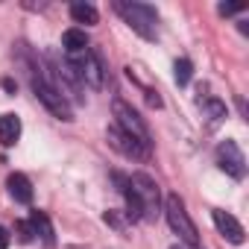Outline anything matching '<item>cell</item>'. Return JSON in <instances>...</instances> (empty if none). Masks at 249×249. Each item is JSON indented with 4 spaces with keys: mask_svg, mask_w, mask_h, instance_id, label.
I'll list each match as a JSON object with an SVG mask.
<instances>
[{
    "mask_svg": "<svg viewBox=\"0 0 249 249\" xmlns=\"http://www.w3.org/2000/svg\"><path fill=\"white\" fill-rule=\"evenodd\" d=\"M27 76H30V88H33V94L47 106V111H53L59 120H65V123H71L73 120V108H71V103L50 85V79H47V73L38 68V62L33 59V62H27Z\"/></svg>",
    "mask_w": 249,
    "mask_h": 249,
    "instance_id": "6da1fadb",
    "label": "cell"
},
{
    "mask_svg": "<svg viewBox=\"0 0 249 249\" xmlns=\"http://www.w3.org/2000/svg\"><path fill=\"white\" fill-rule=\"evenodd\" d=\"M114 9L141 38H147V41L159 38V12L150 3H123V0H117Z\"/></svg>",
    "mask_w": 249,
    "mask_h": 249,
    "instance_id": "7a4b0ae2",
    "label": "cell"
},
{
    "mask_svg": "<svg viewBox=\"0 0 249 249\" xmlns=\"http://www.w3.org/2000/svg\"><path fill=\"white\" fill-rule=\"evenodd\" d=\"M114 120H117V129L120 132H126L138 147H144L147 153H150V147H153V135H150V129H147V123L138 117V111L129 106V103H123V100H114Z\"/></svg>",
    "mask_w": 249,
    "mask_h": 249,
    "instance_id": "3957f363",
    "label": "cell"
},
{
    "mask_svg": "<svg viewBox=\"0 0 249 249\" xmlns=\"http://www.w3.org/2000/svg\"><path fill=\"white\" fill-rule=\"evenodd\" d=\"M164 214H167V223H170V229L188 243V246H196L199 243V234H196V226L191 223V217H188V211H185V202L179 199V194H167V199H164Z\"/></svg>",
    "mask_w": 249,
    "mask_h": 249,
    "instance_id": "277c9868",
    "label": "cell"
},
{
    "mask_svg": "<svg viewBox=\"0 0 249 249\" xmlns=\"http://www.w3.org/2000/svg\"><path fill=\"white\" fill-rule=\"evenodd\" d=\"M129 188L141 202V220H156L161 214V202H159V185L147 176V173H132L129 176Z\"/></svg>",
    "mask_w": 249,
    "mask_h": 249,
    "instance_id": "5b68a950",
    "label": "cell"
},
{
    "mask_svg": "<svg viewBox=\"0 0 249 249\" xmlns=\"http://www.w3.org/2000/svg\"><path fill=\"white\" fill-rule=\"evenodd\" d=\"M71 65H73L82 85L88 82L91 88H103V73L106 71H103V59H100L97 50H85V59H71Z\"/></svg>",
    "mask_w": 249,
    "mask_h": 249,
    "instance_id": "8992f818",
    "label": "cell"
},
{
    "mask_svg": "<svg viewBox=\"0 0 249 249\" xmlns=\"http://www.w3.org/2000/svg\"><path fill=\"white\" fill-rule=\"evenodd\" d=\"M217 164L231 179H243L246 176V159H243V153H240V147L234 141H223L217 147Z\"/></svg>",
    "mask_w": 249,
    "mask_h": 249,
    "instance_id": "52a82bcc",
    "label": "cell"
},
{
    "mask_svg": "<svg viewBox=\"0 0 249 249\" xmlns=\"http://www.w3.org/2000/svg\"><path fill=\"white\" fill-rule=\"evenodd\" d=\"M108 144H111L117 153H123L126 159H138V161H144V159L150 156L144 147H138V144H135V141H132L126 132H120L117 126H111V129H108Z\"/></svg>",
    "mask_w": 249,
    "mask_h": 249,
    "instance_id": "ba28073f",
    "label": "cell"
},
{
    "mask_svg": "<svg viewBox=\"0 0 249 249\" xmlns=\"http://www.w3.org/2000/svg\"><path fill=\"white\" fill-rule=\"evenodd\" d=\"M211 220H214V226H217V231L229 240V243H243L246 240V231H243V226L231 217V214H226V211H211Z\"/></svg>",
    "mask_w": 249,
    "mask_h": 249,
    "instance_id": "9c48e42d",
    "label": "cell"
},
{
    "mask_svg": "<svg viewBox=\"0 0 249 249\" xmlns=\"http://www.w3.org/2000/svg\"><path fill=\"white\" fill-rule=\"evenodd\" d=\"M30 226H33V234H38L47 246H56V231H53V223H50V217L44 214V211H30V220H27Z\"/></svg>",
    "mask_w": 249,
    "mask_h": 249,
    "instance_id": "30bf717a",
    "label": "cell"
},
{
    "mask_svg": "<svg viewBox=\"0 0 249 249\" xmlns=\"http://www.w3.org/2000/svg\"><path fill=\"white\" fill-rule=\"evenodd\" d=\"M6 185H9V194H12L15 202H24V205L33 202V185H30V179L24 173H12L6 179Z\"/></svg>",
    "mask_w": 249,
    "mask_h": 249,
    "instance_id": "8fae6325",
    "label": "cell"
},
{
    "mask_svg": "<svg viewBox=\"0 0 249 249\" xmlns=\"http://www.w3.org/2000/svg\"><path fill=\"white\" fill-rule=\"evenodd\" d=\"M21 138V120L15 114H0V144L15 147Z\"/></svg>",
    "mask_w": 249,
    "mask_h": 249,
    "instance_id": "7c38bea8",
    "label": "cell"
},
{
    "mask_svg": "<svg viewBox=\"0 0 249 249\" xmlns=\"http://www.w3.org/2000/svg\"><path fill=\"white\" fill-rule=\"evenodd\" d=\"M62 47H65L68 56H79V53H85V50H88V36H85V30H76V27L65 30V36H62Z\"/></svg>",
    "mask_w": 249,
    "mask_h": 249,
    "instance_id": "4fadbf2b",
    "label": "cell"
},
{
    "mask_svg": "<svg viewBox=\"0 0 249 249\" xmlns=\"http://www.w3.org/2000/svg\"><path fill=\"white\" fill-rule=\"evenodd\" d=\"M71 18L76 24H100V12L91 3H73L71 6Z\"/></svg>",
    "mask_w": 249,
    "mask_h": 249,
    "instance_id": "5bb4252c",
    "label": "cell"
},
{
    "mask_svg": "<svg viewBox=\"0 0 249 249\" xmlns=\"http://www.w3.org/2000/svg\"><path fill=\"white\" fill-rule=\"evenodd\" d=\"M202 111L208 114V123H211V126L223 123V117H226V106H223L220 100H205V103H202Z\"/></svg>",
    "mask_w": 249,
    "mask_h": 249,
    "instance_id": "9a60e30c",
    "label": "cell"
},
{
    "mask_svg": "<svg viewBox=\"0 0 249 249\" xmlns=\"http://www.w3.org/2000/svg\"><path fill=\"white\" fill-rule=\"evenodd\" d=\"M173 71H176V82H179V85H188L191 76H194V65H191L188 59H176Z\"/></svg>",
    "mask_w": 249,
    "mask_h": 249,
    "instance_id": "2e32d148",
    "label": "cell"
},
{
    "mask_svg": "<svg viewBox=\"0 0 249 249\" xmlns=\"http://www.w3.org/2000/svg\"><path fill=\"white\" fill-rule=\"evenodd\" d=\"M15 234H18L21 243H30V240L36 237V234H33V226H30L27 220H18V223H15Z\"/></svg>",
    "mask_w": 249,
    "mask_h": 249,
    "instance_id": "e0dca14e",
    "label": "cell"
},
{
    "mask_svg": "<svg viewBox=\"0 0 249 249\" xmlns=\"http://www.w3.org/2000/svg\"><path fill=\"white\" fill-rule=\"evenodd\" d=\"M217 12L220 15H237V12H243V6H237V3H220Z\"/></svg>",
    "mask_w": 249,
    "mask_h": 249,
    "instance_id": "ac0fdd59",
    "label": "cell"
},
{
    "mask_svg": "<svg viewBox=\"0 0 249 249\" xmlns=\"http://www.w3.org/2000/svg\"><path fill=\"white\" fill-rule=\"evenodd\" d=\"M9 240H12L9 229H6V226H0V249H6V246H9Z\"/></svg>",
    "mask_w": 249,
    "mask_h": 249,
    "instance_id": "d6986e66",
    "label": "cell"
},
{
    "mask_svg": "<svg viewBox=\"0 0 249 249\" xmlns=\"http://www.w3.org/2000/svg\"><path fill=\"white\" fill-rule=\"evenodd\" d=\"M147 94H150V97H147V100H150V106H156V108H159V106H161V97H159V94H153V91H147Z\"/></svg>",
    "mask_w": 249,
    "mask_h": 249,
    "instance_id": "ffe728a7",
    "label": "cell"
}]
</instances>
